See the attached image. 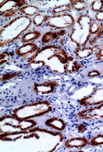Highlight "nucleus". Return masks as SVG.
<instances>
[{"instance_id":"obj_20","label":"nucleus","mask_w":103,"mask_h":152,"mask_svg":"<svg viewBox=\"0 0 103 152\" xmlns=\"http://www.w3.org/2000/svg\"><path fill=\"white\" fill-rule=\"evenodd\" d=\"M48 15L38 13L34 16L33 19V23L36 27H40L45 24Z\"/></svg>"},{"instance_id":"obj_27","label":"nucleus","mask_w":103,"mask_h":152,"mask_svg":"<svg viewBox=\"0 0 103 152\" xmlns=\"http://www.w3.org/2000/svg\"><path fill=\"white\" fill-rule=\"evenodd\" d=\"M101 75V73H100L99 71L96 69H93L91 71L88 72V74L86 75V76L88 78H94V77H97Z\"/></svg>"},{"instance_id":"obj_17","label":"nucleus","mask_w":103,"mask_h":152,"mask_svg":"<svg viewBox=\"0 0 103 152\" xmlns=\"http://www.w3.org/2000/svg\"><path fill=\"white\" fill-rule=\"evenodd\" d=\"M41 36V33L37 30H34L26 33L21 38L20 41L22 43H33L40 39Z\"/></svg>"},{"instance_id":"obj_18","label":"nucleus","mask_w":103,"mask_h":152,"mask_svg":"<svg viewBox=\"0 0 103 152\" xmlns=\"http://www.w3.org/2000/svg\"><path fill=\"white\" fill-rule=\"evenodd\" d=\"M69 3L71 8L76 11H83L88 9V3L85 1L71 0Z\"/></svg>"},{"instance_id":"obj_8","label":"nucleus","mask_w":103,"mask_h":152,"mask_svg":"<svg viewBox=\"0 0 103 152\" xmlns=\"http://www.w3.org/2000/svg\"><path fill=\"white\" fill-rule=\"evenodd\" d=\"M103 102V87L95 88L91 94L79 99L78 104L83 107H90Z\"/></svg>"},{"instance_id":"obj_2","label":"nucleus","mask_w":103,"mask_h":152,"mask_svg":"<svg viewBox=\"0 0 103 152\" xmlns=\"http://www.w3.org/2000/svg\"><path fill=\"white\" fill-rule=\"evenodd\" d=\"M33 23L31 18L24 15L14 18L1 28V47H5L17 40Z\"/></svg>"},{"instance_id":"obj_19","label":"nucleus","mask_w":103,"mask_h":152,"mask_svg":"<svg viewBox=\"0 0 103 152\" xmlns=\"http://www.w3.org/2000/svg\"><path fill=\"white\" fill-rule=\"evenodd\" d=\"M71 9L72 8L70 4H65L60 5L53 7L52 9L51 12L53 15H55V14L67 13V12L70 11Z\"/></svg>"},{"instance_id":"obj_25","label":"nucleus","mask_w":103,"mask_h":152,"mask_svg":"<svg viewBox=\"0 0 103 152\" xmlns=\"http://www.w3.org/2000/svg\"><path fill=\"white\" fill-rule=\"evenodd\" d=\"M21 74L20 72H16L14 73H8L3 75L1 76V82L9 81L10 80L13 79Z\"/></svg>"},{"instance_id":"obj_7","label":"nucleus","mask_w":103,"mask_h":152,"mask_svg":"<svg viewBox=\"0 0 103 152\" xmlns=\"http://www.w3.org/2000/svg\"><path fill=\"white\" fill-rule=\"evenodd\" d=\"M75 117L79 120L96 121L101 119L103 118V102L80 111L76 114Z\"/></svg>"},{"instance_id":"obj_3","label":"nucleus","mask_w":103,"mask_h":152,"mask_svg":"<svg viewBox=\"0 0 103 152\" xmlns=\"http://www.w3.org/2000/svg\"><path fill=\"white\" fill-rule=\"evenodd\" d=\"M92 18L88 14H83L79 16L71 28L69 38L76 47H84L88 45L92 38L90 31Z\"/></svg>"},{"instance_id":"obj_11","label":"nucleus","mask_w":103,"mask_h":152,"mask_svg":"<svg viewBox=\"0 0 103 152\" xmlns=\"http://www.w3.org/2000/svg\"><path fill=\"white\" fill-rule=\"evenodd\" d=\"M89 144V140L86 137L69 138L64 142V146L66 148L71 150L83 149Z\"/></svg>"},{"instance_id":"obj_10","label":"nucleus","mask_w":103,"mask_h":152,"mask_svg":"<svg viewBox=\"0 0 103 152\" xmlns=\"http://www.w3.org/2000/svg\"><path fill=\"white\" fill-rule=\"evenodd\" d=\"M39 49L40 46L35 43L23 44L15 50V53L19 57L30 58Z\"/></svg>"},{"instance_id":"obj_29","label":"nucleus","mask_w":103,"mask_h":152,"mask_svg":"<svg viewBox=\"0 0 103 152\" xmlns=\"http://www.w3.org/2000/svg\"><path fill=\"white\" fill-rule=\"evenodd\" d=\"M95 20L98 23H103V10L100 11L99 12H96L94 15Z\"/></svg>"},{"instance_id":"obj_15","label":"nucleus","mask_w":103,"mask_h":152,"mask_svg":"<svg viewBox=\"0 0 103 152\" xmlns=\"http://www.w3.org/2000/svg\"><path fill=\"white\" fill-rule=\"evenodd\" d=\"M45 124L49 128L57 131H63L66 128V124L63 120L59 117L49 118L45 122Z\"/></svg>"},{"instance_id":"obj_12","label":"nucleus","mask_w":103,"mask_h":152,"mask_svg":"<svg viewBox=\"0 0 103 152\" xmlns=\"http://www.w3.org/2000/svg\"><path fill=\"white\" fill-rule=\"evenodd\" d=\"M101 47L100 45L86 46L84 47H76L74 49V53L75 57L79 59H84L91 56L98 51Z\"/></svg>"},{"instance_id":"obj_16","label":"nucleus","mask_w":103,"mask_h":152,"mask_svg":"<svg viewBox=\"0 0 103 152\" xmlns=\"http://www.w3.org/2000/svg\"><path fill=\"white\" fill-rule=\"evenodd\" d=\"M40 10V8L36 6L26 5L21 7L19 10V12L22 15L30 18L33 16L34 17L36 14L39 13Z\"/></svg>"},{"instance_id":"obj_13","label":"nucleus","mask_w":103,"mask_h":152,"mask_svg":"<svg viewBox=\"0 0 103 152\" xmlns=\"http://www.w3.org/2000/svg\"><path fill=\"white\" fill-rule=\"evenodd\" d=\"M28 1L24 0L3 1V3L1 4L0 14L8 11L19 10L21 7L26 5Z\"/></svg>"},{"instance_id":"obj_23","label":"nucleus","mask_w":103,"mask_h":152,"mask_svg":"<svg viewBox=\"0 0 103 152\" xmlns=\"http://www.w3.org/2000/svg\"><path fill=\"white\" fill-rule=\"evenodd\" d=\"M89 8L93 12H99L103 9V1L98 0L94 1L91 3L89 5Z\"/></svg>"},{"instance_id":"obj_28","label":"nucleus","mask_w":103,"mask_h":152,"mask_svg":"<svg viewBox=\"0 0 103 152\" xmlns=\"http://www.w3.org/2000/svg\"><path fill=\"white\" fill-rule=\"evenodd\" d=\"M95 59L96 61H103V46L100 47V48L96 52Z\"/></svg>"},{"instance_id":"obj_22","label":"nucleus","mask_w":103,"mask_h":152,"mask_svg":"<svg viewBox=\"0 0 103 152\" xmlns=\"http://www.w3.org/2000/svg\"><path fill=\"white\" fill-rule=\"evenodd\" d=\"M89 144L93 147L103 145V134H98L93 137L89 141Z\"/></svg>"},{"instance_id":"obj_26","label":"nucleus","mask_w":103,"mask_h":152,"mask_svg":"<svg viewBox=\"0 0 103 152\" xmlns=\"http://www.w3.org/2000/svg\"><path fill=\"white\" fill-rule=\"evenodd\" d=\"M100 23L96 20L93 21L91 23V26L90 28V31L93 36L96 35L100 28Z\"/></svg>"},{"instance_id":"obj_1","label":"nucleus","mask_w":103,"mask_h":152,"mask_svg":"<svg viewBox=\"0 0 103 152\" xmlns=\"http://www.w3.org/2000/svg\"><path fill=\"white\" fill-rule=\"evenodd\" d=\"M28 65L32 69L46 67L52 72L61 74L76 73L83 66L63 47L55 45L40 49L29 58Z\"/></svg>"},{"instance_id":"obj_24","label":"nucleus","mask_w":103,"mask_h":152,"mask_svg":"<svg viewBox=\"0 0 103 152\" xmlns=\"http://www.w3.org/2000/svg\"><path fill=\"white\" fill-rule=\"evenodd\" d=\"M14 57V54L10 52H4L1 53V65L6 64Z\"/></svg>"},{"instance_id":"obj_14","label":"nucleus","mask_w":103,"mask_h":152,"mask_svg":"<svg viewBox=\"0 0 103 152\" xmlns=\"http://www.w3.org/2000/svg\"><path fill=\"white\" fill-rule=\"evenodd\" d=\"M67 31L65 29L57 30L56 31H49L45 33L41 38L42 44H46L50 42L57 40L67 34Z\"/></svg>"},{"instance_id":"obj_30","label":"nucleus","mask_w":103,"mask_h":152,"mask_svg":"<svg viewBox=\"0 0 103 152\" xmlns=\"http://www.w3.org/2000/svg\"><path fill=\"white\" fill-rule=\"evenodd\" d=\"M77 129H78V132H80L81 133L84 132L86 131V126L84 125V124H79L78 126Z\"/></svg>"},{"instance_id":"obj_4","label":"nucleus","mask_w":103,"mask_h":152,"mask_svg":"<svg viewBox=\"0 0 103 152\" xmlns=\"http://www.w3.org/2000/svg\"><path fill=\"white\" fill-rule=\"evenodd\" d=\"M52 109V105L49 102L40 100L21 105L12 110L11 114L16 118L25 120L45 116L51 112Z\"/></svg>"},{"instance_id":"obj_21","label":"nucleus","mask_w":103,"mask_h":152,"mask_svg":"<svg viewBox=\"0 0 103 152\" xmlns=\"http://www.w3.org/2000/svg\"><path fill=\"white\" fill-rule=\"evenodd\" d=\"M103 37V22L100 23V28L96 35L92 37L88 44V46H94Z\"/></svg>"},{"instance_id":"obj_9","label":"nucleus","mask_w":103,"mask_h":152,"mask_svg":"<svg viewBox=\"0 0 103 152\" xmlns=\"http://www.w3.org/2000/svg\"><path fill=\"white\" fill-rule=\"evenodd\" d=\"M59 85L57 81L36 83L33 86V91L38 95H48L52 94Z\"/></svg>"},{"instance_id":"obj_6","label":"nucleus","mask_w":103,"mask_h":152,"mask_svg":"<svg viewBox=\"0 0 103 152\" xmlns=\"http://www.w3.org/2000/svg\"><path fill=\"white\" fill-rule=\"evenodd\" d=\"M37 124L36 121L33 120H21L14 117L12 115H6L1 118V126H10L12 129L17 131H25L30 129Z\"/></svg>"},{"instance_id":"obj_5","label":"nucleus","mask_w":103,"mask_h":152,"mask_svg":"<svg viewBox=\"0 0 103 152\" xmlns=\"http://www.w3.org/2000/svg\"><path fill=\"white\" fill-rule=\"evenodd\" d=\"M75 19L72 14L68 13L48 15L45 24L46 26L57 30H63L72 28Z\"/></svg>"}]
</instances>
